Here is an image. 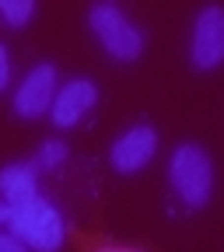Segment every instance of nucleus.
<instances>
[{
  "mask_svg": "<svg viewBox=\"0 0 224 252\" xmlns=\"http://www.w3.org/2000/svg\"><path fill=\"white\" fill-rule=\"evenodd\" d=\"M95 98H98V91H95V84L91 81H70L67 88H60V94H56V102H53V123L56 126H74L91 105H95Z\"/></svg>",
  "mask_w": 224,
  "mask_h": 252,
  "instance_id": "7",
  "label": "nucleus"
},
{
  "mask_svg": "<svg viewBox=\"0 0 224 252\" xmlns=\"http://www.w3.org/2000/svg\"><path fill=\"white\" fill-rule=\"evenodd\" d=\"M154 151H158V133L151 126H133L112 144V165L116 172H137L154 158Z\"/></svg>",
  "mask_w": 224,
  "mask_h": 252,
  "instance_id": "6",
  "label": "nucleus"
},
{
  "mask_svg": "<svg viewBox=\"0 0 224 252\" xmlns=\"http://www.w3.org/2000/svg\"><path fill=\"white\" fill-rule=\"evenodd\" d=\"M0 193L11 200V207L39 200V193H35V165H7L0 172Z\"/></svg>",
  "mask_w": 224,
  "mask_h": 252,
  "instance_id": "8",
  "label": "nucleus"
},
{
  "mask_svg": "<svg viewBox=\"0 0 224 252\" xmlns=\"http://www.w3.org/2000/svg\"><path fill=\"white\" fill-rule=\"evenodd\" d=\"M88 21H91V32L98 35V42H102L116 60H137V56H140L144 35H140L130 21H126V14H123L119 7H112V4H95L91 14H88Z\"/></svg>",
  "mask_w": 224,
  "mask_h": 252,
  "instance_id": "3",
  "label": "nucleus"
},
{
  "mask_svg": "<svg viewBox=\"0 0 224 252\" xmlns=\"http://www.w3.org/2000/svg\"><path fill=\"white\" fill-rule=\"evenodd\" d=\"M102 252H137V249H102Z\"/></svg>",
  "mask_w": 224,
  "mask_h": 252,
  "instance_id": "14",
  "label": "nucleus"
},
{
  "mask_svg": "<svg viewBox=\"0 0 224 252\" xmlns=\"http://www.w3.org/2000/svg\"><path fill=\"white\" fill-rule=\"evenodd\" d=\"M0 252H28V245H21L14 235H0Z\"/></svg>",
  "mask_w": 224,
  "mask_h": 252,
  "instance_id": "12",
  "label": "nucleus"
},
{
  "mask_svg": "<svg viewBox=\"0 0 224 252\" xmlns=\"http://www.w3.org/2000/svg\"><path fill=\"white\" fill-rule=\"evenodd\" d=\"M11 214H14L11 203H0V224H11Z\"/></svg>",
  "mask_w": 224,
  "mask_h": 252,
  "instance_id": "13",
  "label": "nucleus"
},
{
  "mask_svg": "<svg viewBox=\"0 0 224 252\" xmlns=\"http://www.w3.org/2000/svg\"><path fill=\"white\" fill-rule=\"evenodd\" d=\"M11 228L14 238L28 249H39V252H56L63 245V217L56 214V207H49L46 200H32L14 207L11 214Z\"/></svg>",
  "mask_w": 224,
  "mask_h": 252,
  "instance_id": "1",
  "label": "nucleus"
},
{
  "mask_svg": "<svg viewBox=\"0 0 224 252\" xmlns=\"http://www.w3.org/2000/svg\"><path fill=\"white\" fill-rule=\"evenodd\" d=\"M53 102H56V70L49 67V63H39V67L21 81V88H18L14 112L21 119H35L46 109H53Z\"/></svg>",
  "mask_w": 224,
  "mask_h": 252,
  "instance_id": "5",
  "label": "nucleus"
},
{
  "mask_svg": "<svg viewBox=\"0 0 224 252\" xmlns=\"http://www.w3.org/2000/svg\"><path fill=\"white\" fill-rule=\"evenodd\" d=\"M224 60V7H203L193 32V67L214 70Z\"/></svg>",
  "mask_w": 224,
  "mask_h": 252,
  "instance_id": "4",
  "label": "nucleus"
},
{
  "mask_svg": "<svg viewBox=\"0 0 224 252\" xmlns=\"http://www.w3.org/2000/svg\"><path fill=\"white\" fill-rule=\"evenodd\" d=\"M63 158H67V144H60V140H46L42 144V151L35 154V168H49V165H60Z\"/></svg>",
  "mask_w": 224,
  "mask_h": 252,
  "instance_id": "10",
  "label": "nucleus"
},
{
  "mask_svg": "<svg viewBox=\"0 0 224 252\" xmlns=\"http://www.w3.org/2000/svg\"><path fill=\"white\" fill-rule=\"evenodd\" d=\"M35 11V4H28V0H0V18L7 25H25Z\"/></svg>",
  "mask_w": 224,
  "mask_h": 252,
  "instance_id": "9",
  "label": "nucleus"
},
{
  "mask_svg": "<svg viewBox=\"0 0 224 252\" xmlns=\"http://www.w3.org/2000/svg\"><path fill=\"white\" fill-rule=\"evenodd\" d=\"M168 179L175 186V193L189 203V207H203L210 200V186H214V168L203 147L196 144H182L172 154L168 165Z\"/></svg>",
  "mask_w": 224,
  "mask_h": 252,
  "instance_id": "2",
  "label": "nucleus"
},
{
  "mask_svg": "<svg viewBox=\"0 0 224 252\" xmlns=\"http://www.w3.org/2000/svg\"><path fill=\"white\" fill-rule=\"evenodd\" d=\"M7 81H11V60H7V49L0 46V91L7 88Z\"/></svg>",
  "mask_w": 224,
  "mask_h": 252,
  "instance_id": "11",
  "label": "nucleus"
}]
</instances>
